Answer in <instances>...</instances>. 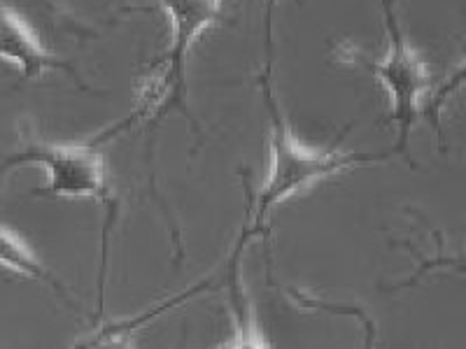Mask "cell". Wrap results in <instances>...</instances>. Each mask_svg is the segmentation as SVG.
<instances>
[{
    "instance_id": "1",
    "label": "cell",
    "mask_w": 466,
    "mask_h": 349,
    "mask_svg": "<svg viewBox=\"0 0 466 349\" xmlns=\"http://www.w3.org/2000/svg\"><path fill=\"white\" fill-rule=\"evenodd\" d=\"M266 105L270 112V152H273V164L266 177L264 186L257 198V212L252 231L261 228L264 219L273 207L280 205L285 198L294 196L299 191L308 189L315 182L331 177V174L348 170L357 164H371L382 161L385 154H361V152H322V149L306 147L294 138L291 128L282 119L280 110L276 105V98L270 95L268 85H264Z\"/></svg>"
},
{
    "instance_id": "2",
    "label": "cell",
    "mask_w": 466,
    "mask_h": 349,
    "mask_svg": "<svg viewBox=\"0 0 466 349\" xmlns=\"http://www.w3.org/2000/svg\"><path fill=\"white\" fill-rule=\"evenodd\" d=\"M382 5H385L387 31H390V52H387L382 64H364V61L361 64L371 70L390 91L392 119L399 124V149L406 152L410 128L418 119L422 98L430 89V73L424 68L422 58L408 47L406 37L397 24V16H394L392 3L385 0Z\"/></svg>"
},
{
    "instance_id": "3",
    "label": "cell",
    "mask_w": 466,
    "mask_h": 349,
    "mask_svg": "<svg viewBox=\"0 0 466 349\" xmlns=\"http://www.w3.org/2000/svg\"><path fill=\"white\" fill-rule=\"evenodd\" d=\"M45 165L49 173L47 191L64 198H98L107 201V182L101 154L85 145H28L15 154L5 165L15 164Z\"/></svg>"
},
{
    "instance_id": "4",
    "label": "cell",
    "mask_w": 466,
    "mask_h": 349,
    "mask_svg": "<svg viewBox=\"0 0 466 349\" xmlns=\"http://www.w3.org/2000/svg\"><path fill=\"white\" fill-rule=\"evenodd\" d=\"M173 24V45L168 49V77L164 85L170 89L182 86L187 52L194 40L210 26L219 15L222 0H161Z\"/></svg>"
},
{
    "instance_id": "5",
    "label": "cell",
    "mask_w": 466,
    "mask_h": 349,
    "mask_svg": "<svg viewBox=\"0 0 466 349\" xmlns=\"http://www.w3.org/2000/svg\"><path fill=\"white\" fill-rule=\"evenodd\" d=\"M0 61L15 65L24 77H40L45 70L61 68L70 70L68 64L56 61L45 52L35 33L24 24V19L16 12L0 5Z\"/></svg>"
},
{
    "instance_id": "6",
    "label": "cell",
    "mask_w": 466,
    "mask_h": 349,
    "mask_svg": "<svg viewBox=\"0 0 466 349\" xmlns=\"http://www.w3.org/2000/svg\"><path fill=\"white\" fill-rule=\"evenodd\" d=\"M0 265L16 275H24V277H31V280H40V282H47V284L56 286V282L52 280L47 270L43 268V264L35 259L31 249L24 244L22 238H16L15 233L7 231V228H0Z\"/></svg>"
}]
</instances>
